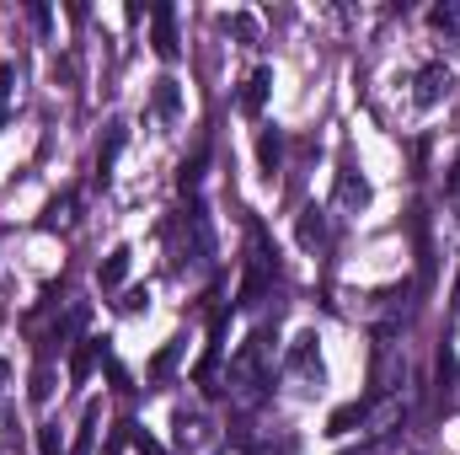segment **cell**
Masks as SVG:
<instances>
[{
  "mask_svg": "<svg viewBox=\"0 0 460 455\" xmlns=\"http://www.w3.org/2000/svg\"><path fill=\"white\" fill-rule=\"evenodd\" d=\"M273 343H279V327L273 322H262L252 338L241 343V353L230 359V402L241 407V413H252L262 397H268V386H273Z\"/></svg>",
  "mask_w": 460,
  "mask_h": 455,
  "instance_id": "cell-1",
  "label": "cell"
},
{
  "mask_svg": "<svg viewBox=\"0 0 460 455\" xmlns=\"http://www.w3.org/2000/svg\"><path fill=\"white\" fill-rule=\"evenodd\" d=\"M279 279V246L268 241V230L252 226V257H246V273H241V290H235V306H262V295L273 290Z\"/></svg>",
  "mask_w": 460,
  "mask_h": 455,
  "instance_id": "cell-2",
  "label": "cell"
},
{
  "mask_svg": "<svg viewBox=\"0 0 460 455\" xmlns=\"http://www.w3.org/2000/svg\"><path fill=\"white\" fill-rule=\"evenodd\" d=\"M172 440H177L182 455H220L226 451V429L204 407H177L172 413Z\"/></svg>",
  "mask_w": 460,
  "mask_h": 455,
  "instance_id": "cell-3",
  "label": "cell"
},
{
  "mask_svg": "<svg viewBox=\"0 0 460 455\" xmlns=\"http://www.w3.org/2000/svg\"><path fill=\"white\" fill-rule=\"evenodd\" d=\"M284 375H289L300 391H322L327 364H322V343H316V333H300V338L289 343V353H284Z\"/></svg>",
  "mask_w": 460,
  "mask_h": 455,
  "instance_id": "cell-4",
  "label": "cell"
},
{
  "mask_svg": "<svg viewBox=\"0 0 460 455\" xmlns=\"http://www.w3.org/2000/svg\"><path fill=\"white\" fill-rule=\"evenodd\" d=\"M182 263H193V268H209L215 263V230H209V210L204 204H193L188 215H182V252H177Z\"/></svg>",
  "mask_w": 460,
  "mask_h": 455,
  "instance_id": "cell-5",
  "label": "cell"
},
{
  "mask_svg": "<svg viewBox=\"0 0 460 455\" xmlns=\"http://www.w3.org/2000/svg\"><path fill=\"white\" fill-rule=\"evenodd\" d=\"M150 43H155V54H161L166 65H177V59H182V38H177V11H172V5H155V11H150Z\"/></svg>",
  "mask_w": 460,
  "mask_h": 455,
  "instance_id": "cell-6",
  "label": "cell"
},
{
  "mask_svg": "<svg viewBox=\"0 0 460 455\" xmlns=\"http://www.w3.org/2000/svg\"><path fill=\"white\" fill-rule=\"evenodd\" d=\"M338 204H343L348 215L369 210V177L358 172V161H353V156H343V166H338Z\"/></svg>",
  "mask_w": 460,
  "mask_h": 455,
  "instance_id": "cell-7",
  "label": "cell"
},
{
  "mask_svg": "<svg viewBox=\"0 0 460 455\" xmlns=\"http://www.w3.org/2000/svg\"><path fill=\"white\" fill-rule=\"evenodd\" d=\"M418 92V108H439L445 97H450V86H456V70L450 65H429V70H418V81H412Z\"/></svg>",
  "mask_w": 460,
  "mask_h": 455,
  "instance_id": "cell-8",
  "label": "cell"
},
{
  "mask_svg": "<svg viewBox=\"0 0 460 455\" xmlns=\"http://www.w3.org/2000/svg\"><path fill=\"white\" fill-rule=\"evenodd\" d=\"M268 92H273V70L262 65V70H252V76H246V86H241L235 108H241L246 118H262V103H268Z\"/></svg>",
  "mask_w": 460,
  "mask_h": 455,
  "instance_id": "cell-9",
  "label": "cell"
},
{
  "mask_svg": "<svg viewBox=\"0 0 460 455\" xmlns=\"http://www.w3.org/2000/svg\"><path fill=\"white\" fill-rule=\"evenodd\" d=\"M97 359H108L102 338H75L70 343V386H86V375H92Z\"/></svg>",
  "mask_w": 460,
  "mask_h": 455,
  "instance_id": "cell-10",
  "label": "cell"
},
{
  "mask_svg": "<svg viewBox=\"0 0 460 455\" xmlns=\"http://www.w3.org/2000/svg\"><path fill=\"white\" fill-rule=\"evenodd\" d=\"M257 166H262L268 183L279 177V166H284V129H279V123H268V129L257 134Z\"/></svg>",
  "mask_w": 460,
  "mask_h": 455,
  "instance_id": "cell-11",
  "label": "cell"
},
{
  "mask_svg": "<svg viewBox=\"0 0 460 455\" xmlns=\"http://www.w3.org/2000/svg\"><path fill=\"white\" fill-rule=\"evenodd\" d=\"M123 145H128V123H108V134H102V145H97V183H108V177H113Z\"/></svg>",
  "mask_w": 460,
  "mask_h": 455,
  "instance_id": "cell-12",
  "label": "cell"
},
{
  "mask_svg": "<svg viewBox=\"0 0 460 455\" xmlns=\"http://www.w3.org/2000/svg\"><path fill=\"white\" fill-rule=\"evenodd\" d=\"M128 263H134V246L123 241V246H113L108 257H102V268H97V284L113 295V290H123V279H128Z\"/></svg>",
  "mask_w": 460,
  "mask_h": 455,
  "instance_id": "cell-13",
  "label": "cell"
},
{
  "mask_svg": "<svg viewBox=\"0 0 460 455\" xmlns=\"http://www.w3.org/2000/svg\"><path fill=\"white\" fill-rule=\"evenodd\" d=\"M150 108L161 123H172V118L182 113V86H177V76H161L155 86H150Z\"/></svg>",
  "mask_w": 460,
  "mask_h": 455,
  "instance_id": "cell-14",
  "label": "cell"
},
{
  "mask_svg": "<svg viewBox=\"0 0 460 455\" xmlns=\"http://www.w3.org/2000/svg\"><path fill=\"white\" fill-rule=\"evenodd\" d=\"M369 413H375V402H369V397L343 402V407L327 418V434H353V429H364V424H369Z\"/></svg>",
  "mask_w": 460,
  "mask_h": 455,
  "instance_id": "cell-15",
  "label": "cell"
},
{
  "mask_svg": "<svg viewBox=\"0 0 460 455\" xmlns=\"http://www.w3.org/2000/svg\"><path fill=\"white\" fill-rule=\"evenodd\" d=\"M295 236H300V246H305V252H322V246H327V215H322L316 204H305V210H300V226H295Z\"/></svg>",
  "mask_w": 460,
  "mask_h": 455,
  "instance_id": "cell-16",
  "label": "cell"
},
{
  "mask_svg": "<svg viewBox=\"0 0 460 455\" xmlns=\"http://www.w3.org/2000/svg\"><path fill=\"white\" fill-rule=\"evenodd\" d=\"M456 386H460V359H456V348L445 343V348H439V402H445V407L456 402Z\"/></svg>",
  "mask_w": 460,
  "mask_h": 455,
  "instance_id": "cell-17",
  "label": "cell"
},
{
  "mask_svg": "<svg viewBox=\"0 0 460 455\" xmlns=\"http://www.w3.org/2000/svg\"><path fill=\"white\" fill-rule=\"evenodd\" d=\"M70 215H75V193H59V199H49V210L38 215V226L59 230V226H70Z\"/></svg>",
  "mask_w": 460,
  "mask_h": 455,
  "instance_id": "cell-18",
  "label": "cell"
},
{
  "mask_svg": "<svg viewBox=\"0 0 460 455\" xmlns=\"http://www.w3.org/2000/svg\"><path fill=\"white\" fill-rule=\"evenodd\" d=\"M204 166H209V145H199V150H193V161H182V172H177V188H182V193H193V188L204 183Z\"/></svg>",
  "mask_w": 460,
  "mask_h": 455,
  "instance_id": "cell-19",
  "label": "cell"
},
{
  "mask_svg": "<svg viewBox=\"0 0 460 455\" xmlns=\"http://www.w3.org/2000/svg\"><path fill=\"white\" fill-rule=\"evenodd\" d=\"M182 353H188V343L172 338L166 348H161V353H155V359H150V380H166V375L177 370V359H182Z\"/></svg>",
  "mask_w": 460,
  "mask_h": 455,
  "instance_id": "cell-20",
  "label": "cell"
},
{
  "mask_svg": "<svg viewBox=\"0 0 460 455\" xmlns=\"http://www.w3.org/2000/svg\"><path fill=\"white\" fill-rule=\"evenodd\" d=\"M54 397V359H38L32 370V402H49Z\"/></svg>",
  "mask_w": 460,
  "mask_h": 455,
  "instance_id": "cell-21",
  "label": "cell"
},
{
  "mask_svg": "<svg viewBox=\"0 0 460 455\" xmlns=\"http://www.w3.org/2000/svg\"><path fill=\"white\" fill-rule=\"evenodd\" d=\"M246 455H295V440H284V434L279 440L273 434L268 440H246Z\"/></svg>",
  "mask_w": 460,
  "mask_h": 455,
  "instance_id": "cell-22",
  "label": "cell"
},
{
  "mask_svg": "<svg viewBox=\"0 0 460 455\" xmlns=\"http://www.w3.org/2000/svg\"><path fill=\"white\" fill-rule=\"evenodd\" d=\"M11 97H16V65H0V123L11 113Z\"/></svg>",
  "mask_w": 460,
  "mask_h": 455,
  "instance_id": "cell-23",
  "label": "cell"
},
{
  "mask_svg": "<svg viewBox=\"0 0 460 455\" xmlns=\"http://www.w3.org/2000/svg\"><path fill=\"white\" fill-rule=\"evenodd\" d=\"M226 27L241 38V43H257V22L246 16V11H235V16H226Z\"/></svg>",
  "mask_w": 460,
  "mask_h": 455,
  "instance_id": "cell-24",
  "label": "cell"
},
{
  "mask_svg": "<svg viewBox=\"0 0 460 455\" xmlns=\"http://www.w3.org/2000/svg\"><path fill=\"white\" fill-rule=\"evenodd\" d=\"M118 311H123V317H139V311H150V290H128V295L118 300Z\"/></svg>",
  "mask_w": 460,
  "mask_h": 455,
  "instance_id": "cell-25",
  "label": "cell"
},
{
  "mask_svg": "<svg viewBox=\"0 0 460 455\" xmlns=\"http://www.w3.org/2000/svg\"><path fill=\"white\" fill-rule=\"evenodd\" d=\"M429 22H434V27H456L460 11H456V5H434V11H429Z\"/></svg>",
  "mask_w": 460,
  "mask_h": 455,
  "instance_id": "cell-26",
  "label": "cell"
},
{
  "mask_svg": "<svg viewBox=\"0 0 460 455\" xmlns=\"http://www.w3.org/2000/svg\"><path fill=\"white\" fill-rule=\"evenodd\" d=\"M380 445H385V440H364V445H353V451H343V455H380Z\"/></svg>",
  "mask_w": 460,
  "mask_h": 455,
  "instance_id": "cell-27",
  "label": "cell"
},
{
  "mask_svg": "<svg viewBox=\"0 0 460 455\" xmlns=\"http://www.w3.org/2000/svg\"><path fill=\"white\" fill-rule=\"evenodd\" d=\"M456 306H460V279H456Z\"/></svg>",
  "mask_w": 460,
  "mask_h": 455,
  "instance_id": "cell-28",
  "label": "cell"
}]
</instances>
